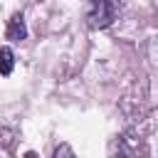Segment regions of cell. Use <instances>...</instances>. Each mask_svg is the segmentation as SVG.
<instances>
[{
  "mask_svg": "<svg viewBox=\"0 0 158 158\" xmlns=\"http://www.w3.org/2000/svg\"><path fill=\"white\" fill-rule=\"evenodd\" d=\"M15 69V52L10 47H0V74L10 77Z\"/></svg>",
  "mask_w": 158,
  "mask_h": 158,
  "instance_id": "cell-3",
  "label": "cell"
},
{
  "mask_svg": "<svg viewBox=\"0 0 158 158\" xmlns=\"http://www.w3.org/2000/svg\"><path fill=\"white\" fill-rule=\"evenodd\" d=\"M116 12H118L116 2H111V0H94L86 7V22H89L91 30H104V27H109L116 20Z\"/></svg>",
  "mask_w": 158,
  "mask_h": 158,
  "instance_id": "cell-1",
  "label": "cell"
},
{
  "mask_svg": "<svg viewBox=\"0 0 158 158\" xmlns=\"http://www.w3.org/2000/svg\"><path fill=\"white\" fill-rule=\"evenodd\" d=\"M54 158H74V151L69 143H59L57 151H54Z\"/></svg>",
  "mask_w": 158,
  "mask_h": 158,
  "instance_id": "cell-4",
  "label": "cell"
},
{
  "mask_svg": "<svg viewBox=\"0 0 158 158\" xmlns=\"http://www.w3.org/2000/svg\"><path fill=\"white\" fill-rule=\"evenodd\" d=\"M25 158H37V153H32V151H30V153H27Z\"/></svg>",
  "mask_w": 158,
  "mask_h": 158,
  "instance_id": "cell-5",
  "label": "cell"
},
{
  "mask_svg": "<svg viewBox=\"0 0 158 158\" xmlns=\"http://www.w3.org/2000/svg\"><path fill=\"white\" fill-rule=\"evenodd\" d=\"M7 40H12V42H20V40H25L27 37V27H25V17L20 15V12H15L12 17H10V22H7Z\"/></svg>",
  "mask_w": 158,
  "mask_h": 158,
  "instance_id": "cell-2",
  "label": "cell"
}]
</instances>
